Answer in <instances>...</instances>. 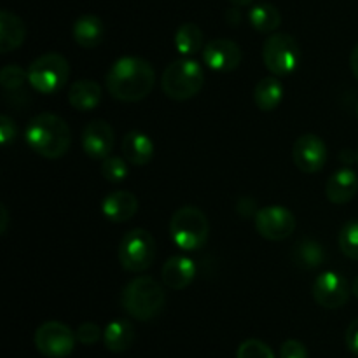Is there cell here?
I'll list each match as a JSON object with an SVG mask.
<instances>
[{
  "label": "cell",
  "instance_id": "cell-7",
  "mask_svg": "<svg viewBox=\"0 0 358 358\" xmlns=\"http://www.w3.org/2000/svg\"><path fill=\"white\" fill-rule=\"evenodd\" d=\"M119 262L129 273H142L156 259V240L147 229H131L119 243Z\"/></svg>",
  "mask_w": 358,
  "mask_h": 358
},
{
  "label": "cell",
  "instance_id": "cell-13",
  "mask_svg": "<svg viewBox=\"0 0 358 358\" xmlns=\"http://www.w3.org/2000/svg\"><path fill=\"white\" fill-rule=\"evenodd\" d=\"M203 62L215 72H233L241 63V49L229 38H213L203 48Z\"/></svg>",
  "mask_w": 358,
  "mask_h": 358
},
{
  "label": "cell",
  "instance_id": "cell-11",
  "mask_svg": "<svg viewBox=\"0 0 358 358\" xmlns=\"http://www.w3.org/2000/svg\"><path fill=\"white\" fill-rule=\"evenodd\" d=\"M313 299L325 310H339L350 299V285L343 275L325 271L313 283Z\"/></svg>",
  "mask_w": 358,
  "mask_h": 358
},
{
  "label": "cell",
  "instance_id": "cell-40",
  "mask_svg": "<svg viewBox=\"0 0 358 358\" xmlns=\"http://www.w3.org/2000/svg\"><path fill=\"white\" fill-rule=\"evenodd\" d=\"M229 2H233L234 6L240 7V6H248V3H252L254 0H229Z\"/></svg>",
  "mask_w": 358,
  "mask_h": 358
},
{
  "label": "cell",
  "instance_id": "cell-22",
  "mask_svg": "<svg viewBox=\"0 0 358 358\" xmlns=\"http://www.w3.org/2000/svg\"><path fill=\"white\" fill-rule=\"evenodd\" d=\"M135 341V327L131 322L119 318V320L110 322L103 331L105 348L112 353H122L131 348Z\"/></svg>",
  "mask_w": 358,
  "mask_h": 358
},
{
  "label": "cell",
  "instance_id": "cell-10",
  "mask_svg": "<svg viewBox=\"0 0 358 358\" xmlns=\"http://www.w3.org/2000/svg\"><path fill=\"white\" fill-rule=\"evenodd\" d=\"M254 222L257 233L269 241L287 240L296 231V215L285 206L271 205L261 208Z\"/></svg>",
  "mask_w": 358,
  "mask_h": 358
},
{
  "label": "cell",
  "instance_id": "cell-29",
  "mask_svg": "<svg viewBox=\"0 0 358 358\" xmlns=\"http://www.w3.org/2000/svg\"><path fill=\"white\" fill-rule=\"evenodd\" d=\"M100 171H101V177H103L107 182H112V184H119V182L124 180L129 173L126 161L117 156L105 157L103 163H101L100 166Z\"/></svg>",
  "mask_w": 358,
  "mask_h": 358
},
{
  "label": "cell",
  "instance_id": "cell-14",
  "mask_svg": "<svg viewBox=\"0 0 358 358\" xmlns=\"http://www.w3.org/2000/svg\"><path fill=\"white\" fill-rule=\"evenodd\" d=\"M83 149L91 159H101L110 156L114 149V129L103 119L87 122L83 129Z\"/></svg>",
  "mask_w": 358,
  "mask_h": 358
},
{
  "label": "cell",
  "instance_id": "cell-16",
  "mask_svg": "<svg viewBox=\"0 0 358 358\" xmlns=\"http://www.w3.org/2000/svg\"><path fill=\"white\" fill-rule=\"evenodd\" d=\"M138 210V199L129 191H114L101 203V212L110 222H128Z\"/></svg>",
  "mask_w": 358,
  "mask_h": 358
},
{
  "label": "cell",
  "instance_id": "cell-8",
  "mask_svg": "<svg viewBox=\"0 0 358 358\" xmlns=\"http://www.w3.org/2000/svg\"><path fill=\"white\" fill-rule=\"evenodd\" d=\"M262 62L275 76H289L301 62V48L296 38L285 31H278L266 38L262 45Z\"/></svg>",
  "mask_w": 358,
  "mask_h": 358
},
{
  "label": "cell",
  "instance_id": "cell-43",
  "mask_svg": "<svg viewBox=\"0 0 358 358\" xmlns=\"http://www.w3.org/2000/svg\"><path fill=\"white\" fill-rule=\"evenodd\" d=\"M357 163H358V150H357Z\"/></svg>",
  "mask_w": 358,
  "mask_h": 358
},
{
  "label": "cell",
  "instance_id": "cell-20",
  "mask_svg": "<svg viewBox=\"0 0 358 358\" xmlns=\"http://www.w3.org/2000/svg\"><path fill=\"white\" fill-rule=\"evenodd\" d=\"M73 41L84 49H94L101 44L105 37L103 21L94 14H84L73 23Z\"/></svg>",
  "mask_w": 358,
  "mask_h": 358
},
{
  "label": "cell",
  "instance_id": "cell-1",
  "mask_svg": "<svg viewBox=\"0 0 358 358\" xmlns=\"http://www.w3.org/2000/svg\"><path fill=\"white\" fill-rule=\"evenodd\" d=\"M156 83V70L138 56H122L108 69L107 91L119 101H140L150 94Z\"/></svg>",
  "mask_w": 358,
  "mask_h": 358
},
{
  "label": "cell",
  "instance_id": "cell-15",
  "mask_svg": "<svg viewBox=\"0 0 358 358\" xmlns=\"http://www.w3.org/2000/svg\"><path fill=\"white\" fill-rule=\"evenodd\" d=\"M163 283L171 290H184L192 283L196 276L194 262L184 255H173L164 262L161 269Z\"/></svg>",
  "mask_w": 358,
  "mask_h": 358
},
{
  "label": "cell",
  "instance_id": "cell-4",
  "mask_svg": "<svg viewBox=\"0 0 358 358\" xmlns=\"http://www.w3.org/2000/svg\"><path fill=\"white\" fill-rule=\"evenodd\" d=\"M205 84V72L201 65L191 58H180L171 62L161 77V87L168 98L185 101L194 98Z\"/></svg>",
  "mask_w": 358,
  "mask_h": 358
},
{
  "label": "cell",
  "instance_id": "cell-26",
  "mask_svg": "<svg viewBox=\"0 0 358 358\" xmlns=\"http://www.w3.org/2000/svg\"><path fill=\"white\" fill-rule=\"evenodd\" d=\"M203 38L205 37L198 24L184 23L175 34V48L182 56H192L201 51Z\"/></svg>",
  "mask_w": 358,
  "mask_h": 358
},
{
  "label": "cell",
  "instance_id": "cell-19",
  "mask_svg": "<svg viewBox=\"0 0 358 358\" xmlns=\"http://www.w3.org/2000/svg\"><path fill=\"white\" fill-rule=\"evenodd\" d=\"M24 37H27V27L23 20L10 10L3 9L0 13V52L7 55L17 49L24 42Z\"/></svg>",
  "mask_w": 358,
  "mask_h": 358
},
{
  "label": "cell",
  "instance_id": "cell-39",
  "mask_svg": "<svg viewBox=\"0 0 358 358\" xmlns=\"http://www.w3.org/2000/svg\"><path fill=\"white\" fill-rule=\"evenodd\" d=\"M350 66H352L353 76H355L357 80H358V44L355 45V48H353L352 56H350Z\"/></svg>",
  "mask_w": 358,
  "mask_h": 358
},
{
  "label": "cell",
  "instance_id": "cell-42",
  "mask_svg": "<svg viewBox=\"0 0 358 358\" xmlns=\"http://www.w3.org/2000/svg\"><path fill=\"white\" fill-rule=\"evenodd\" d=\"M357 119H358V103H357Z\"/></svg>",
  "mask_w": 358,
  "mask_h": 358
},
{
  "label": "cell",
  "instance_id": "cell-36",
  "mask_svg": "<svg viewBox=\"0 0 358 358\" xmlns=\"http://www.w3.org/2000/svg\"><path fill=\"white\" fill-rule=\"evenodd\" d=\"M7 224H9V213H7L6 205H0V234L7 233Z\"/></svg>",
  "mask_w": 358,
  "mask_h": 358
},
{
  "label": "cell",
  "instance_id": "cell-3",
  "mask_svg": "<svg viewBox=\"0 0 358 358\" xmlns=\"http://www.w3.org/2000/svg\"><path fill=\"white\" fill-rule=\"evenodd\" d=\"M164 289L152 276H136L122 289L121 304L126 313L138 322H149L164 306Z\"/></svg>",
  "mask_w": 358,
  "mask_h": 358
},
{
  "label": "cell",
  "instance_id": "cell-27",
  "mask_svg": "<svg viewBox=\"0 0 358 358\" xmlns=\"http://www.w3.org/2000/svg\"><path fill=\"white\" fill-rule=\"evenodd\" d=\"M339 248L348 259L358 261V219L350 220L339 233Z\"/></svg>",
  "mask_w": 358,
  "mask_h": 358
},
{
  "label": "cell",
  "instance_id": "cell-33",
  "mask_svg": "<svg viewBox=\"0 0 358 358\" xmlns=\"http://www.w3.org/2000/svg\"><path fill=\"white\" fill-rule=\"evenodd\" d=\"M16 124H14L13 119L9 115H0V142H2L3 147L9 145L10 142L16 140Z\"/></svg>",
  "mask_w": 358,
  "mask_h": 358
},
{
  "label": "cell",
  "instance_id": "cell-30",
  "mask_svg": "<svg viewBox=\"0 0 358 358\" xmlns=\"http://www.w3.org/2000/svg\"><path fill=\"white\" fill-rule=\"evenodd\" d=\"M236 358H275V353L261 339H247L238 346Z\"/></svg>",
  "mask_w": 358,
  "mask_h": 358
},
{
  "label": "cell",
  "instance_id": "cell-34",
  "mask_svg": "<svg viewBox=\"0 0 358 358\" xmlns=\"http://www.w3.org/2000/svg\"><path fill=\"white\" fill-rule=\"evenodd\" d=\"M236 212L240 213L243 219H250V217L257 215V203H255L254 198L250 196H243V198L238 199L236 203Z\"/></svg>",
  "mask_w": 358,
  "mask_h": 358
},
{
  "label": "cell",
  "instance_id": "cell-35",
  "mask_svg": "<svg viewBox=\"0 0 358 358\" xmlns=\"http://www.w3.org/2000/svg\"><path fill=\"white\" fill-rule=\"evenodd\" d=\"M345 339H346V346H348L350 352H352L353 355L358 357V318H355V320L348 325Z\"/></svg>",
  "mask_w": 358,
  "mask_h": 358
},
{
  "label": "cell",
  "instance_id": "cell-6",
  "mask_svg": "<svg viewBox=\"0 0 358 358\" xmlns=\"http://www.w3.org/2000/svg\"><path fill=\"white\" fill-rule=\"evenodd\" d=\"M70 65L59 52H45L28 66V83L37 93L55 94L69 83Z\"/></svg>",
  "mask_w": 358,
  "mask_h": 358
},
{
  "label": "cell",
  "instance_id": "cell-5",
  "mask_svg": "<svg viewBox=\"0 0 358 358\" xmlns=\"http://www.w3.org/2000/svg\"><path fill=\"white\" fill-rule=\"evenodd\" d=\"M170 234L173 243L185 252H194L208 241L210 224L205 213L196 206H182L170 220Z\"/></svg>",
  "mask_w": 358,
  "mask_h": 358
},
{
  "label": "cell",
  "instance_id": "cell-17",
  "mask_svg": "<svg viewBox=\"0 0 358 358\" xmlns=\"http://www.w3.org/2000/svg\"><path fill=\"white\" fill-rule=\"evenodd\" d=\"M358 192V175L352 168H343L336 171L325 185V194L327 199L334 205H346L352 201Z\"/></svg>",
  "mask_w": 358,
  "mask_h": 358
},
{
  "label": "cell",
  "instance_id": "cell-32",
  "mask_svg": "<svg viewBox=\"0 0 358 358\" xmlns=\"http://www.w3.org/2000/svg\"><path fill=\"white\" fill-rule=\"evenodd\" d=\"M280 358H310L308 348L297 339H287L280 348Z\"/></svg>",
  "mask_w": 358,
  "mask_h": 358
},
{
  "label": "cell",
  "instance_id": "cell-24",
  "mask_svg": "<svg viewBox=\"0 0 358 358\" xmlns=\"http://www.w3.org/2000/svg\"><path fill=\"white\" fill-rule=\"evenodd\" d=\"M283 98V86L276 77H264L257 83L254 91L255 105L262 112H271L282 103Z\"/></svg>",
  "mask_w": 358,
  "mask_h": 358
},
{
  "label": "cell",
  "instance_id": "cell-12",
  "mask_svg": "<svg viewBox=\"0 0 358 358\" xmlns=\"http://www.w3.org/2000/svg\"><path fill=\"white\" fill-rule=\"evenodd\" d=\"M292 159L303 173H318L327 163V145L313 133L301 135L294 142Z\"/></svg>",
  "mask_w": 358,
  "mask_h": 358
},
{
  "label": "cell",
  "instance_id": "cell-21",
  "mask_svg": "<svg viewBox=\"0 0 358 358\" xmlns=\"http://www.w3.org/2000/svg\"><path fill=\"white\" fill-rule=\"evenodd\" d=\"M101 101V87L100 84L91 79H80L70 86L69 91V103L76 110L90 112L96 108Z\"/></svg>",
  "mask_w": 358,
  "mask_h": 358
},
{
  "label": "cell",
  "instance_id": "cell-23",
  "mask_svg": "<svg viewBox=\"0 0 358 358\" xmlns=\"http://www.w3.org/2000/svg\"><path fill=\"white\" fill-rule=\"evenodd\" d=\"M325 248L313 238H303L294 245L292 259L296 266L303 269H315L325 262Z\"/></svg>",
  "mask_w": 358,
  "mask_h": 358
},
{
  "label": "cell",
  "instance_id": "cell-37",
  "mask_svg": "<svg viewBox=\"0 0 358 358\" xmlns=\"http://www.w3.org/2000/svg\"><path fill=\"white\" fill-rule=\"evenodd\" d=\"M226 20H227V23L231 24V27H236V24H240V21H241L240 10H238V9H229L226 13Z\"/></svg>",
  "mask_w": 358,
  "mask_h": 358
},
{
  "label": "cell",
  "instance_id": "cell-38",
  "mask_svg": "<svg viewBox=\"0 0 358 358\" xmlns=\"http://www.w3.org/2000/svg\"><path fill=\"white\" fill-rule=\"evenodd\" d=\"M339 159H341L343 164H352L357 161V152H353V150L350 149H345L341 150V154H339Z\"/></svg>",
  "mask_w": 358,
  "mask_h": 358
},
{
  "label": "cell",
  "instance_id": "cell-25",
  "mask_svg": "<svg viewBox=\"0 0 358 358\" xmlns=\"http://www.w3.org/2000/svg\"><path fill=\"white\" fill-rule=\"evenodd\" d=\"M250 24L261 34H271L282 23V14L273 3H257L248 13Z\"/></svg>",
  "mask_w": 358,
  "mask_h": 358
},
{
  "label": "cell",
  "instance_id": "cell-18",
  "mask_svg": "<svg viewBox=\"0 0 358 358\" xmlns=\"http://www.w3.org/2000/svg\"><path fill=\"white\" fill-rule=\"evenodd\" d=\"M121 149L126 161L135 166H145L154 157V142L142 131L126 133Z\"/></svg>",
  "mask_w": 358,
  "mask_h": 358
},
{
  "label": "cell",
  "instance_id": "cell-31",
  "mask_svg": "<svg viewBox=\"0 0 358 358\" xmlns=\"http://www.w3.org/2000/svg\"><path fill=\"white\" fill-rule=\"evenodd\" d=\"M77 341L83 343V345L91 346L94 343H98V339L101 338V331L96 324H91V322H86V324H80L79 329L76 331Z\"/></svg>",
  "mask_w": 358,
  "mask_h": 358
},
{
  "label": "cell",
  "instance_id": "cell-2",
  "mask_svg": "<svg viewBox=\"0 0 358 358\" xmlns=\"http://www.w3.org/2000/svg\"><path fill=\"white\" fill-rule=\"evenodd\" d=\"M24 140L28 147L45 159H58L65 156L72 143V131L65 119L56 114L42 112L28 122Z\"/></svg>",
  "mask_w": 358,
  "mask_h": 358
},
{
  "label": "cell",
  "instance_id": "cell-9",
  "mask_svg": "<svg viewBox=\"0 0 358 358\" xmlns=\"http://www.w3.org/2000/svg\"><path fill=\"white\" fill-rule=\"evenodd\" d=\"M77 336L62 322H45L35 331V348L45 358H65L76 348Z\"/></svg>",
  "mask_w": 358,
  "mask_h": 358
},
{
  "label": "cell",
  "instance_id": "cell-41",
  "mask_svg": "<svg viewBox=\"0 0 358 358\" xmlns=\"http://www.w3.org/2000/svg\"><path fill=\"white\" fill-rule=\"evenodd\" d=\"M352 292H353V296L358 297V276L353 280V283H352Z\"/></svg>",
  "mask_w": 358,
  "mask_h": 358
},
{
  "label": "cell",
  "instance_id": "cell-28",
  "mask_svg": "<svg viewBox=\"0 0 358 358\" xmlns=\"http://www.w3.org/2000/svg\"><path fill=\"white\" fill-rule=\"evenodd\" d=\"M28 80V70L21 69L20 65H6L0 72V84H2L3 90L7 93H17L21 87L24 86V83Z\"/></svg>",
  "mask_w": 358,
  "mask_h": 358
}]
</instances>
